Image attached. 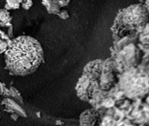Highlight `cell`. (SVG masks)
<instances>
[{"mask_svg":"<svg viewBox=\"0 0 149 126\" xmlns=\"http://www.w3.org/2000/svg\"><path fill=\"white\" fill-rule=\"evenodd\" d=\"M44 59L41 43L30 36H20L10 40L4 52L5 67L15 76L32 74L41 66Z\"/></svg>","mask_w":149,"mask_h":126,"instance_id":"1","label":"cell"},{"mask_svg":"<svg viewBox=\"0 0 149 126\" xmlns=\"http://www.w3.org/2000/svg\"><path fill=\"white\" fill-rule=\"evenodd\" d=\"M148 21V7L144 3L135 4L120 9L117 13L113 25V34L118 36L120 32L128 34L144 28Z\"/></svg>","mask_w":149,"mask_h":126,"instance_id":"2","label":"cell"},{"mask_svg":"<svg viewBox=\"0 0 149 126\" xmlns=\"http://www.w3.org/2000/svg\"><path fill=\"white\" fill-rule=\"evenodd\" d=\"M118 83L122 92L128 97L144 96L148 91V72L137 65L120 74Z\"/></svg>","mask_w":149,"mask_h":126,"instance_id":"3","label":"cell"},{"mask_svg":"<svg viewBox=\"0 0 149 126\" xmlns=\"http://www.w3.org/2000/svg\"><path fill=\"white\" fill-rule=\"evenodd\" d=\"M113 58V65L116 72L122 74L125 70L139 65L140 52L134 43H129L122 48Z\"/></svg>","mask_w":149,"mask_h":126,"instance_id":"4","label":"cell"},{"mask_svg":"<svg viewBox=\"0 0 149 126\" xmlns=\"http://www.w3.org/2000/svg\"><path fill=\"white\" fill-rule=\"evenodd\" d=\"M97 88H100L99 81L85 74H83L79 78L75 87L77 96L84 101L91 100L96 92Z\"/></svg>","mask_w":149,"mask_h":126,"instance_id":"5","label":"cell"},{"mask_svg":"<svg viewBox=\"0 0 149 126\" xmlns=\"http://www.w3.org/2000/svg\"><path fill=\"white\" fill-rule=\"evenodd\" d=\"M116 73L113 65V58H110L104 60L99 78V86L101 90H106L111 89L117 83Z\"/></svg>","mask_w":149,"mask_h":126,"instance_id":"6","label":"cell"},{"mask_svg":"<svg viewBox=\"0 0 149 126\" xmlns=\"http://www.w3.org/2000/svg\"><path fill=\"white\" fill-rule=\"evenodd\" d=\"M103 62L104 60H95L89 62L84 67L83 70V74H85L99 81Z\"/></svg>","mask_w":149,"mask_h":126,"instance_id":"7","label":"cell"},{"mask_svg":"<svg viewBox=\"0 0 149 126\" xmlns=\"http://www.w3.org/2000/svg\"><path fill=\"white\" fill-rule=\"evenodd\" d=\"M1 104L5 107L6 112H9V113L16 114L22 117H27V114L25 113L24 109L11 99H4L1 102Z\"/></svg>","mask_w":149,"mask_h":126,"instance_id":"8","label":"cell"},{"mask_svg":"<svg viewBox=\"0 0 149 126\" xmlns=\"http://www.w3.org/2000/svg\"><path fill=\"white\" fill-rule=\"evenodd\" d=\"M96 112L94 110H87L80 117L81 126H92L96 121Z\"/></svg>","mask_w":149,"mask_h":126,"instance_id":"9","label":"cell"},{"mask_svg":"<svg viewBox=\"0 0 149 126\" xmlns=\"http://www.w3.org/2000/svg\"><path fill=\"white\" fill-rule=\"evenodd\" d=\"M12 17L10 14L8 10L6 8L0 9V27L3 28H11L12 24Z\"/></svg>","mask_w":149,"mask_h":126,"instance_id":"10","label":"cell"},{"mask_svg":"<svg viewBox=\"0 0 149 126\" xmlns=\"http://www.w3.org/2000/svg\"><path fill=\"white\" fill-rule=\"evenodd\" d=\"M9 96L13 97L14 99H16V100H18V102H21V103H23V97H21V93L18 92V90L15 88V87L11 86L9 88Z\"/></svg>","mask_w":149,"mask_h":126,"instance_id":"11","label":"cell"},{"mask_svg":"<svg viewBox=\"0 0 149 126\" xmlns=\"http://www.w3.org/2000/svg\"><path fill=\"white\" fill-rule=\"evenodd\" d=\"M148 25H147L144 28H143V31L142 32L141 35V36H140V39H141V41L142 43H143V44L144 45H148Z\"/></svg>","mask_w":149,"mask_h":126,"instance_id":"12","label":"cell"},{"mask_svg":"<svg viewBox=\"0 0 149 126\" xmlns=\"http://www.w3.org/2000/svg\"><path fill=\"white\" fill-rule=\"evenodd\" d=\"M33 0H23L21 2V6L25 10H28L33 6Z\"/></svg>","mask_w":149,"mask_h":126,"instance_id":"13","label":"cell"},{"mask_svg":"<svg viewBox=\"0 0 149 126\" xmlns=\"http://www.w3.org/2000/svg\"><path fill=\"white\" fill-rule=\"evenodd\" d=\"M8 38L9 37H8L7 35L4 32H2L0 30V45L2 43H4V42H9L10 39Z\"/></svg>","mask_w":149,"mask_h":126,"instance_id":"14","label":"cell"},{"mask_svg":"<svg viewBox=\"0 0 149 126\" xmlns=\"http://www.w3.org/2000/svg\"><path fill=\"white\" fill-rule=\"evenodd\" d=\"M57 15H58V16L61 17V18H63V19H65V18H68V16H69L68 13V11H65V10H62V11H60L58 13H57Z\"/></svg>","mask_w":149,"mask_h":126,"instance_id":"15","label":"cell"},{"mask_svg":"<svg viewBox=\"0 0 149 126\" xmlns=\"http://www.w3.org/2000/svg\"><path fill=\"white\" fill-rule=\"evenodd\" d=\"M1 88H2V83L0 82V95H1Z\"/></svg>","mask_w":149,"mask_h":126,"instance_id":"16","label":"cell"},{"mask_svg":"<svg viewBox=\"0 0 149 126\" xmlns=\"http://www.w3.org/2000/svg\"><path fill=\"white\" fill-rule=\"evenodd\" d=\"M139 1H141V2H143H143H144V0H139Z\"/></svg>","mask_w":149,"mask_h":126,"instance_id":"17","label":"cell"}]
</instances>
